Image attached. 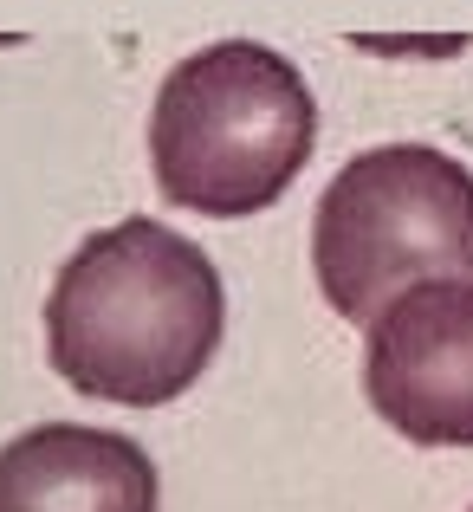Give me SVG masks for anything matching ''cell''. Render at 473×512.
<instances>
[{
    "label": "cell",
    "mask_w": 473,
    "mask_h": 512,
    "mask_svg": "<svg viewBox=\"0 0 473 512\" xmlns=\"http://www.w3.org/2000/svg\"><path fill=\"white\" fill-rule=\"evenodd\" d=\"M227 331L214 260L156 214L98 227L46 292V357L78 396L162 409L201 383Z\"/></svg>",
    "instance_id": "6da1fadb"
},
{
    "label": "cell",
    "mask_w": 473,
    "mask_h": 512,
    "mask_svg": "<svg viewBox=\"0 0 473 512\" xmlns=\"http://www.w3.org/2000/svg\"><path fill=\"white\" fill-rule=\"evenodd\" d=\"M318 98L260 39H214L175 59L150 104V169L169 208L208 221L266 214L312 163Z\"/></svg>",
    "instance_id": "7a4b0ae2"
},
{
    "label": "cell",
    "mask_w": 473,
    "mask_h": 512,
    "mask_svg": "<svg viewBox=\"0 0 473 512\" xmlns=\"http://www.w3.org/2000/svg\"><path fill=\"white\" fill-rule=\"evenodd\" d=\"M312 273L331 312L363 331L415 286L473 279V169L435 143L350 156L318 195Z\"/></svg>",
    "instance_id": "3957f363"
},
{
    "label": "cell",
    "mask_w": 473,
    "mask_h": 512,
    "mask_svg": "<svg viewBox=\"0 0 473 512\" xmlns=\"http://www.w3.org/2000/svg\"><path fill=\"white\" fill-rule=\"evenodd\" d=\"M363 396L415 448H473V279L415 286L376 318Z\"/></svg>",
    "instance_id": "277c9868"
},
{
    "label": "cell",
    "mask_w": 473,
    "mask_h": 512,
    "mask_svg": "<svg viewBox=\"0 0 473 512\" xmlns=\"http://www.w3.org/2000/svg\"><path fill=\"white\" fill-rule=\"evenodd\" d=\"M156 461L117 428L39 422L0 448V512H156Z\"/></svg>",
    "instance_id": "5b68a950"
}]
</instances>
